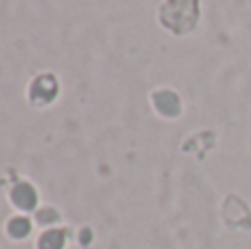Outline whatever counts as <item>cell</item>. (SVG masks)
Here are the masks:
<instances>
[{
	"instance_id": "obj_1",
	"label": "cell",
	"mask_w": 251,
	"mask_h": 249,
	"mask_svg": "<svg viewBox=\"0 0 251 249\" xmlns=\"http://www.w3.org/2000/svg\"><path fill=\"white\" fill-rule=\"evenodd\" d=\"M196 16H199L196 0H170L161 9V22L176 33H185L187 29H192Z\"/></svg>"
},
{
	"instance_id": "obj_2",
	"label": "cell",
	"mask_w": 251,
	"mask_h": 249,
	"mask_svg": "<svg viewBox=\"0 0 251 249\" xmlns=\"http://www.w3.org/2000/svg\"><path fill=\"white\" fill-rule=\"evenodd\" d=\"M161 97H163V106H159L161 110H163L165 115H176L178 110V101H176V95L174 93H161Z\"/></svg>"
}]
</instances>
